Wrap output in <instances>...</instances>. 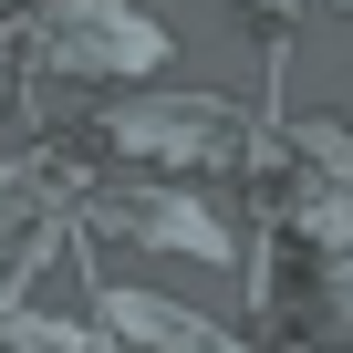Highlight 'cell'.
Here are the masks:
<instances>
[{
  "label": "cell",
  "mask_w": 353,
  "mask_h": 353,
  "mask_svg": "<svg viewBox=\"0 0 353 353\" xmlns=\"http://www.w3.org/2000/svg\"><path fill=\"white\" fill-rule=\"evenodd\" d=\"M42 52L63 73H94V83H145L166 63V32L125 0H52L42 11Z\"/></svg>",
  "instance_id": "cell-1"
},
{
  "label": "cell",
  "mask_w": 353,
  "mask_h": 353,
  "mask_svg": "<svg viewBox=\"0 0 353 353\" xmlns=\"http://www.w3.org/2000/svg\"><path fill=\"white\" fill-rule=\"evenodd\" d=\"M125 156H239V114L219 94H176V104H114L104 114Z\"/></svg>",
  "instance_id": "cell-2"
},
{
  "label": "cell",
  "mask_w": 353,
  "mask_h": 353,
  "mask_svg": "<svg viewBox=\"0 0 353 353\" xmlns=\"http://www.w3.org/2000/svg\"><path fill=\"white\" fill-rule=\"evenodd\" d=\"M104 312H114V332H125V343H145V353H239L219 322L176 312V301H145V291H114Z\"/></svg>",
  "instance_id": "cell-3"
},
{
  "label": "cell",
  "mask_w": 353,
  "mask_h": 353,
  "mask_svg": "<svg viewBox=\"0 0 353 353\" xmlns=\"http://www.w3.org/2000/svg\"><path fill=\"white\" fill-rule=\"evenodd\" d=\"M135 229H145V239H166V250H198V260H229V250H239L219 219H198V198H145V208H135Z\"/></svg>",
  "instance_id": "cell-4"
},
{
  "label": "cell",
  "mask_w": 353,
  "mask_h": 353,
  "mask_svg": "<svg viewBox=\"0 0 353 353\" xmlns=\"http://www.w3.org/2000/svg\"><path fill=\"white\" fill-rule=\"evenodd\" d=\"M260 11H270V21H281V11H291V0H260Z\"/></svg>",
  "instance_id": "cell-5"
},
{
  "label": "cell",
  "mask_w": 353,
  "mask_h": 353,
  "mask_svg": "<svg viewBox=\"0 0 353 353\" xmlns=\"http://www.w3.org/2000/svg\"><path fill=\"white\" fill-rule=\"evenodd\" d=\"M332 11H353V0H332Z\"/></svg>",
  "instance_id": "cell-6"
}]
</instances>
